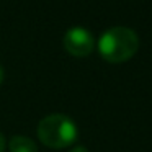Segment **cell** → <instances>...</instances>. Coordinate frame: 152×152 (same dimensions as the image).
Masks as SVG:
<instances>
[{
    "instance_id": "1",
    "label": "cell",
    "mask_w": 152,
    "mask_h": 152,
    "mask_svg": "<svg viewBox=\"0 0 152 152\" xmlns=\"http://www.w3.org/2000/svg\"><path fill=\"white\" fill-rule=\"evenodd\" d=\"M139 48V38L128 26H113L98 39V53L105 61L119 64L131 59Z\"/></svg>"
},
{
    "instance_id": "2",
    "label": "cell",
    "mask_w": 152,
    "mask_h": 152,
    "mask_svg": "<svg viewBox=\"0 0 152 152\" xmlns=\"http://www.w3.org/2000/svg\"><path fill=\"white\" fill-rule=\"evenodd\" d=\"M79 129L72 118L61 113L44 116L38 124V137L49 149H66L77 139Z\"/></svg>"
},
{
    "instance_id": "3",
    "label": "cell",
    "mask_w": 152,
    "mask_h": 152,
    "mask_svg": "<svg viewBox=\"0 0 152 152\" xmlns=\"http://www.w3.org/2000/svg\"><path fill=\"white\" fill-rule=\"evenodd\" d=\"M64 48L74 57H85L95 48L93 34L82 26H74L64 34Z\"/></svg>"
},
{
    "instance_id": "4",
    "label": "cell",
    "mask_w": 152,
    "mask_h": 152,
    "mask_svg": "<svg viewBox=\"0 0 152 152\" xmlns=\"http://www.w3.org/2000/svg\"><path fill=\"white\" fill-rule=\"evenodd\" d=\"M8 151L10 152H38V145L28 136H13L8 142Z\"/></svg>"
},
{
    "instance_id": "5",
    "label": "cell",
    "mask_w": 152,
    "mask_h": 152,
    "mask_svg": "<svg viewBox=\"0 0 152 152\" xmlns=\"http://www.w3.org/2000/svg\"><path fill=\"white\" fill-rule=\"evenodd\" d=\"M0 152H5V137L2 132H0Z\"/></svg>"
},
{
    "instance_id": "6",
    "label": "cell",
    "mask_w": 152,
    "mask_h": 152,
    "mask_svg": "<svg viewBox=\"0 0 152 152\" xmlns=\"http://www.w3.org/2000/svg\"><path fill=\"white\" fill-rule=\"evenodd\" d=\"M70 152H88L83 145H77V147H74V149H70Z\"/></svg>"
},
{
    "instance_id": "7",
    "label": "cell",
    "mask_w": 152,
    "mask_h": 152,
    "mask_svg": "<svg viewBox=\"0 0 152 152\" xmlns=\"http://www.w3.org/2000/svg\"><path fill=\"white\" fill-rule=\"evenodd\" d=\"M2 82H4V69L0 66V85H2Z\"/></svg>"
}]
</instances>
